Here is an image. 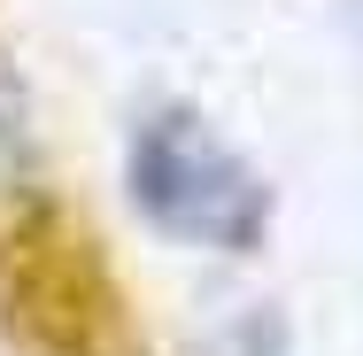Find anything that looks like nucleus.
Segmentation results:
<instances>
[{"label":"nucleus","instance_id":"f257e3e1","mask_svg":"<svg viewBox=\"0 0 363 356\" xmlns=\"http://www.w3.org/2000/svg\"><path fill=\"white\" fill-rule=\"evenodd\" d=\"M132 194L162 232L224 248V256H247L271 217L263 178L186 109H162L132 132Z\"/></svg>","mask_w":363,"mask_h":356}]
</instances>
